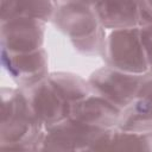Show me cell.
Segmentation results:
<instances>
[{"label":"cell","instance_id":"cell-1","mask_svg":"<svg viewBox=\"0 0 152 152\" xmlns=\"http://www.w3.org/2000/svg\"><path fill=\"white\" fill-rule=\"evenodd\" d=\"M0 146L11 150H40L44 126L32 113L21 88L1 89Z\"/></svg>","mask_w":152,"mask_h":152},{"label":"cell","instance_id":"cell-2","mask_svg":"<svg viewBox=\"0 0 152 152\" xmlns=\"http://www.w3.org/2000/svg\"><path fill=\"white\" fill-rule=\"evenodd\" d=\"M52 23L81 55H102L106 28L101 25L91 5L76 0L61 1Z\"/></svg>","mask_w":152,"mask_h":152},{"label":"cell","instance_id":"cell-3","mask_svg":"<svg viewBox=\"0 0 152 152\" xmlns=\"http://www.w3.org/2000/svg\"><path fill=\"white\" fill-rule=\"evenodd\" d=\"M101 56L106 65L124 72L145 75L151 71L140 40L139 26L110 30L106 36Z\"/></svg>","mask_w":152,"mask_h":152},{"label":"cell","instance_id":"cell-4","mask_svg":"<svg viewBox=\"0 0 152 152\" xmlns=\"http://www.w3.org/2000/svg\"><path fill=\"white\" fill-rule=\"evenodd\" d=\"M109 131L110 128L91 127L66 119L44 129L40 150L99 151Z\"/></svg>","mask_w":152,"mask_h":152},{"label":"cell","instance_id":"cell-5","mask_svg":"<svg viewBox=\"0 0 152 152\" xmlns=\"http://www.w3.org/2000/svg\"><path fill=\"white\" fill-rule=\"evenodd\" d=\"M144 75H134L103 65L93 71L88 82L93 93L106 99L121 110L138 94Z\"/></svg>","mask_w":152,"mask_h":152},{"label":"cell","instance_id":"cell-6","mask_svg":"<svg viewBox=\"0 0 152 152\" xmlns=\"http://www.w3.org/2000/svg\"><path fill=\"white\" fill-rule=\"evenodd\" d=\"M21 89L25 93L32 113L44 128L53 126L69 118L70 103L49 81L48 76L39 82Z\"/></svg>","mask_w":152,"mask_h":152},{"label":"cell","instance_id":"cell-7","mask_svg":"<svg viewBox=\"0 0 152 152\" xmlns=\"http://www.w3.org/2000/svg\"><path fill=\"white\" fill-rule=\"evenodd\" d=\"M46 23L36 18L1 21V50L10 53L32 52L43 48Z\"/></svg>","mask_w":152,"mask_h":152},{"label":"cell","instance_id":"cell-8","mask_svg":"<svg viewBox=\"0 0 152 152\" xmlns=\"http://www.w3.org/2000/svg\"><path fill=\"white\" fill-rule=\"evenodd\" d=\"M1 64L20 88L32 86L49 75V56L44 46L24 53H10L1 50Z\"/></svg>","mask_w":152,"mask_h":152},{"label":"cell","instance_id":"cell-9","mask_svg":"<svg viewBox=\"0 0 152 152\" xmlns=\"http://www.w3.org/2000/svg\"><path fill=\"white\" fill-rule=\"evenodd\" d=\"M120 113V108L100 95L91 93L70 104L68 119L91 127L113 128L116 127Z\"/></svg>","mask_w":152,"mask_h":152},{"label":"cell","instance_id":"cell-10","mask_svg":"<svg viewBox=\"0 0 152 152\" xmlns=\"http://www.w3.org/2000/svg\"><path fill=\"white\" fill-rule=\"evenodd\" d=\"M116 128L129 132L152 131V71L144 75L137 96L121 110Z\"/></svg>","mask_w":152,"mask_h":152},{"label":"cell","instance_id":"cell-11","mask_svg":"<svg viewBox=\"0 0 152 152\" xmlns=\"http://www.w3.org/2000/svg\"><path fill=\"white\" fill-rule=\"evenodd\" d=\"M93 7L104 28H129L140 25L139 0H100Z\"/></svg>","mask_w":152,"mask_h":152},{"label":"cell","instance_id":"cell-12","mask_svg":"<svg viewBox=\"0 0 152 152\" xmlns=\"http://www.w3.org/2000/svg\"><path fill=\"white\" fill-rule=\"evenodd\" d=\"M1 21L13 18H36L45 23L52 21L58 0H0Z\"/></svg>","mask_w":152,"mask_h":152},{"label":"cell","instance_id":"cell-13","mask_svg":"<svg viewBox=\"0 0 152 152\" xmlns=\"http://www.w3.org/2000/svg\"><path fill=\"white\" fill-rule=\"evenodd\" d=\"M102 150H133L152 152V131L129 132L116 127L112 128L101 145Z\"/></svg>","mask_w":152,"mask_h":152},{"label":"cell","instance_id":"cell-14","mask_svg":"<svg viewBox=\"0 0 152 152\" xmlns=\"http://www.w3.org/2000/svg\"><path fill=\"white\" fill-rule=\"evenodd\" d=\"M48 78L70 104L93 93L88 80L74 72L53 71L49 72Z\"/></svg>","mask_w":152,"mask_h":152},{"label":"cell","instance_id":"cell-15","mask_svg":"<svg viewBox=\"0 0 152 152\" xmlns=\"http://www.w3.org/2000/svg\"><path fill=\"white\" fill-rule=\"evenodd\" d=\"M139 34H140V40L145 50L148 64H150V69L152 71V23L140 25Z\"/></svg>","mask_w":152,"mask_h":152},{"label":"cell","instance_id":"cell-16","mask_svg":"<svg viewBox=\"0 0 152 152\" xmlns=\"http://www.w3.org/2000/svg\"><path fill=\"white\" fill-rule=\"evenodd\" d=\"M139 8L140 25L152 23V0H139Z\"/></svg>","mask_w":152,"mask_h":152},{"label":"cell","instance_id":"cell-17","mask_svg":"<svg viewBox=\"0 0 152 152\" xmlns=\"http://www.w3.org/2000/svg\"><path fill=\"white\" fill-rule=\"evenodd\" d=\"M61 1H68V0H58V2H61ZM76 1H81V2H84V4H88V5H91V6H94L96 2H99L100 0H76Z\"/></svg>","mask_w":152,"mask_h":152}]
</instances>
